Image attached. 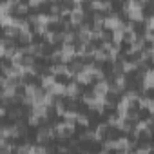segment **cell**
Listing matches in <instances>:
<instances>
[{"label":"cell","mask_w":154,"mask_h":154,"mask_svg":"<svg viewBox=\"0 0 154 154\" xmlns=\"http://www.w3.org/2000/svg\"><path fill=\"white\" fill-rule=\"evenodd\" d=\"M134 147H136V140L129 138L127 134L114 138V150H118V152H131Z\"/></svg>","instance_id":"obj_3"},{"label":"cell","mask_w":154,"mask_h":154,"mask_svg":"<svg viewBox=\"0 0 154 154\" xmlns=\"http://www.w3.org/2000/svg\"><path fill=\"white\" fill-rule=\"evenodd\" d=\"M2 33L6 38H17L18 36V29L15 26H8V27H2Z\"/></svg>","instance_id":"obj_22"},{"label":"cell","mask_w":154,"mask_h":154,"mask_svg":"<svg viewBox=\"0 0 154 154\" xmlns=\"http://www.w3.org/2000/svg\"><path fill=\"white\" fill-rule=\"evenodd\" d=\"M42 38H44V42L49 44V45H54V44L60 42V40H58V31H51V29H47V31L42 35Z\"/></svg>","instance_id":"obj_16"},{"label":"cell","mask_w":154,"mask_h":154,"mask_svg":"<svg viewBox=\"0 0 154 154\" xmlns=\"http://www.w3.org/2000/svg\"><path fill=\"white\" fill-rule=\"evenodd\" d=\"M85 11H84V8H82V4H72V8H71V13H69V17H67V22L71 24V27H76V26H80L85 18Z\"/></svg>","instance_id":"obj_2"},{"label":"cell","mask_w":154,"mask_h":154,"mask_svg":"<svg viewBox=\"0 0 154 154\" xmlns=\"http://www.w3.org/2000/svg\"><path fill=\"white\" fill-rule=\"evenodd\" d=\"M47 91H49L51 94H54V96H65V84H62V82H54Z\"/></svg>","instance_id":"obj_17"},{"label":"cell","mask_w":154,"mask_h":154,"mask_svg":"<svg viewBox=\"0 0 154 154\" xmlns=\"http://www.w3.org/2000/svg\"><path fill=\"white\" fill-rule=\"evenodd\" d=\"M74 80L78 82L80 85H89V84H93V76L89 72H85V71H78L74 74Z\"/></svg>","instance_id":"obj_14"},{"label":"cell","mask_w":154,"mask_h":154,"mask_svg":"<svg viewBox=\"0 0 154 154\" xmlns=\"http://www.w3.org/2000/svg\"><path fill=\"white\" fill-rule=\"evenodd\" d=\"M38 78H40V87H42L44 91H47V89L56 82V76H54V74H49V72H45V71L38 74Z\"/></svg>","instance_id":"obj_11"},{"label":"cell","mask_w":154,"mask_h":154,"mask_svg":"<svg viewBox=\"0 0 154 154\" xmlns=\"http://www.w3.org/2000/svg\"><path fill=\"white\" fill-rule=\"evenodd\" d=\"M47 29H49V26H45V24H33L31 26V31L35 33V36H42Z\"/></svg>","instance_id":"obj_21"},{"label":"cell","mask_w":154,"mask_h":154,"mask_svg":"<svg viewBox=\"0 0 154 154\" xmlns=\"http://www.w3.org/2000/svg\"><path fill=\"white\" fill-rule=\"evenodd\" d=\"M89 9L93 13H109L112 9V0H91Z\"/></svg>","instance_id":"obj_7"},{"label":"cell","mask_w":154,"mask_h":154,"mask_svg":"<svg viewBox=\"0 0 154 154\" xmlns=\"http://www.w3.org/2000/svg\"><path fill=\"white\" fill-rule=\"evenodd\" d=\"M80 94H82V85L78 82H69L65 84V96L67 100H80Z\"/></svg>","instance_id":"obj_6"},{"label":"cell","mask_w":154,"mask_h":154,"mask_svg":"<svg viewBox=\"0 0 154 154\" xmlns=\"http://www.w3.org/2000/svg\"><path fill=\"white\" fill-rule=\"evenodd\" d=\"M141 24H145V31H152V27H154V17L152 15H147Z\"/></svg>","instance_id":"obj_27"},{"label":"cell","mask_w":154,"mask_h":154,"mask_svg":"<svg viewBox=\"0 0 154 154\" xmlns=\"http://www.w3.org/2000/svg\"><path fill=\"white\" fill-rule=\"evenodd\" d=\"M132 150H136L138 154H145V152H150V150H152V143H150V141H147L145 145H138V147H134Z\"/></svg>","instance_id":"obj_26"},{"label":"cell","mask_w":154,"mask_h":154,"mask_svg":"<svg viewBox=\"0 0 154 154\" xmlns=\"http://www.w3.org/2000/svg\"><path fill=\"white\" fill-rule=\"evenodd\" d=\"M74 44H65L62 42V47H60V62L63 63H69L72 58H74Z\"/></svg>","instance_id":"obj_9"},{"label":"cell","mask_w":154,"mask_h":154,"mask_svg":"<svg viewBox=\"0 0 154 154\" xmlns=\"http://www.w3.org/2000/svg\"><path fill=\"white\" fill-rule=\"evenodd\" d=\"M15 150H17V152H33V145L26 141V143H22V145H17Z\"/></svg>","instance_id":"obj_28"},{"label":"cell","mask_w":154,"mask_h":154,"mask_svg":"<svg viewBox=\"0 0 154 154\" xmlns=\"http://www.w3.org/2000/svg\"><path fill=\"white\" fill-rule=\"evenodd\" d=\"M103 27V15L102 13H93V29H100Z\"/></svg>","instance_id":"obj_20"},{"label":"cell","mask_w":154,"mask_h":154,"mask_svg":"<svg viewBox=\"0 0 154 154\" xmlns=\"http://www.w3.org/2000/svg\"><path fill=\"white\" fill-rule=\"evenodd\" d=\"M141 38L145 40V44H152V40H154V35H152V31H145Z\"/></svg>","instance_id":"obj_32"},{"label":"cell","mask_w":154,"mask_h":154,"mask_svg":"<svg viewBox=\"0 0 154 154\" xmlns=\"http://www.w3.org/2000/svg\"><path fill=\"white\" fill-rule=\"evenodd\" d=\"M35 140H36V143H49V141H53L54 140V129H53V125H42V127H38Z\"/></svg>","instance_id":"obj_4"},{"label":"cell","mask_w":154,"mask_h":154,"mask_svg":"<svg viewBox=\"0 0 154 154\" xmlns=\"http://www.w3.org/2000/svg\"><path fill=\"white\" fill-rule=\"evenodd\" d=\"M107 129H109V125H107V122H100V123L96 125V129H94V131H98L100 134H105V131H107Z\"/></svg>","instance_id":"obj_31"},{"label":"cell","mask_w":154,"mask_h":154,"mask_svg":"<svg viewBox=\"0 0 154 154\" xmlns=\"http://www.w3.org/2000/svg\"><path fill=\"white\" fill-rule=\"evenodd\" d=\"M109 85L111 82L107 78L103 80H98V82H93V94H98V96H109Z\"/></svg>","instance_id":"obj_10"},{"label":"cell","mask_w":154,"mask_h":154,"mask_svg":"<svg viewBox=\"0 0 154 154\" xmlns=\"http://www.w3.org/2000/svg\"><path fill=\"white\" fill-rule=\"evenodd\" d=\"M51 2H62V0H51Z\"/></svg>","instance_id":"obj_36"},{"label":"cell","mask_w":154,"mask_h":154,"mask_svg":"<svg viewBox=\"0 0 154 154\" xmlns=\"http://www.w3.org/2000/svg\"><path fill=\"white\" fill-rule=\"evenodd\" d=\"M33 38H35V33H33L31 29L18 31V36H17V40H18L22 45H27V44H31V42H33Z\"/></svg>","instance_id":"obj_13"},{"label":"cell","mask_w":154,"mask_h":154,"mask_svg":"<svg viewBox=\"0 0 154 154\" xmlns=\"http://www.w3.org/2000/svg\"><path fill=\"white\" fill-rule=\"evenodd\" d=\"M58 150H60V152H69V150H71V147H67V145H60V147H58Z\"/></svg>","instance_id":"obj_34"},{"label":"cell","mask_w":154,"mask_h":154,"mask_svg":"<svg viewBox=\"0 0 154 154\" xmlns=\"http://www.w3.org/2000/svg\"><path fill=\"white\" fill-rule=\"evenodd\" d=\"M53 129H54V138L62 140V141H67L74 131H76V123L71 122V120H62L58 123H53Z\"/></svg>","instance_id":"obj_1"},{"label":"cell","mask_w":154,"mask_h":154,"mask_svg":"<svg viewBox=\"0 0 154 154\" xmlns=\"http://www.w3.org/2000/svg\"><path fill=\"white\" fill-rule=\"evenodd\" d=\"M138 71V63L134 60H122V72L123 74H131V72H136Z\"/></svg>","instance_id":"obj_15"},{"label":"cell","mask_w":154,"mask_h":154,"mask_svg":"<svg viewBox=\"0 0 154 154\" xmlns=\"http://www.w3.org/2000/svg\"><path fill=\"white\" fill-rule=\"evenodd\" d=\"M44 2H45V0H27V6H29L31 9H36V8H40Z\"/></svg>","instance_id":"obj_30"},{"label":"cell","mask_w":154,"mask_h":154,"mask_svg":"<svg viewBox=\"0 0 154 154\" xmlns=\"http://www.w3.org/2000/svg\"><path fill=\"white\" fill-rule=\"evenodd\" d=\"M40 123H42V118L29 111V114H27V125H29V127H38Z\"/></svg>","instance_id":"obj_23"},{"label":"cell","mask_w":154,"mask_h":154,"mask_svg":"<svg viewBox=\"0 0 154 154\" xmlns=\"http://www.w3.org/2000/svg\"><path fill=\"white\" fill-rule=\"evenodd\" d=\"M74 123L85 129V127H89V125H91V120H89V116H87V114L78 112V114H76V118H74Z\"/></svg>","instance_id":"obj_19"},{"label":"cell","mask_w":154,"mask_h":154,"mask_svg":"<svg viewBox=\"0 0 154 154\" xmlns=\"http://www.w3.org/2000/svg\"><path fill=\"white\" fill-rule=\"evenodd\" d=\"M136 107L140 111H147L149 114H152L154 112V103H152L150 94H140L138 100H136Z\"/></svg>","instance_id":"obj_8"},{"label":"cell","mask_w":154,"mask_h":154,"mask_svg":"<svg viewBox=\"0 0 154 154\" xmlns=\"http://www.w3.org/2000/svg\"><path fill=\"white\" fill-rule=\"evenodd\" d=\"M8 114H9L11 120H20V118L24 116V109H22V107H13V109L8 111Z\"/></svg>","instance_id":"obj_24"},{"label":"cell","mask_w":154,"mask_h":154,"mask_svg":"<svg viewBox=\"0 0 154 154\" xmlns=\"http://www.w3.org/2000/svg\"><path fill=\"white\" fill-rule=\"evenodd\" d=\"M13 20H15V15H4V17H0V27L13 26Z\"/></svg>","instance_id":"obj_25"},{"label":"cell","mask_w":154,"mask_h":154,"mask_svg":"<svg viewBox=\"0 0 154 154\" xmlns=\"http://www.w3.org/2000/svg\"><path fill=\"white\" fill-rule=\"evenodd\" d=\"M91 56H93V62H107V53L102 47H94Z\"/></svg>","instance_id":"obj_18"},{"label":"cell","mask_w":154,"mask_h":154,"mask_svg":"<svg viewBox=\"0 0 154 154\" xmlns=\"http://www.w3.org/2000/svg\"><path fill=\"white\" fill-rule=\"evenodd\" d=\"M29 6H27V2H24V0H20L18 4H15L13 6V15L15 17H26L27 13H29Z\"/></svg>","instance_id":"obj_12"},{"label":"cell","mask_w":154,"mask_h":154,"mask_svg":"<svg viewBox=\"0 0 154 154\" xmlns=\"http://www.w3.org/2000/svg\"><path fill=\"white\" fill-rule=\"evenodd\" d=\"M78 145V140H71V147H76Z\"/></svg>","instance_id":"obj_35"},{"label":"cell","mask_w":154,"mask_h":154,"mask_svg":"<svg viewBox=\"0 0 154 154\" xmlns=\"http://www.w3.org/2000/svg\"><path fill=\"white\" fill-rule=\"evenodd\" d=\"M60 9H62L60 2H51V8H49V13L51 15H60Z\"/></svg>","instance_id":"obj_29"},{"label":"cell","mask_w":154,"mask_h":154,"mask_svg":"<svg viewBox=\"0 0 154 154\" xmlns=\"http://www.w3.org/2000/svg\"><path fill=\"white\" fill-rule=\"evenodd\" d=\"M122 17L118 15V13H114V11H109L105 17H103V29H107V31H114V29H118L120 26H122Z\"/></svg>","instance_id":"obj_5"},{"label":"cell","mask_w":154,"mask_h":154,"mask_svg":"<svg viewBox=\"0 0 154 154\" xmlns=\"http://www.w3.org/2000/svg\"><path fill=\"white\" fill-rule=\"evenodd\" d=\"M8 114V107L6 105H0V118H4Z\"/></svg>","instance_id":"obj_33"}]
</instances>
